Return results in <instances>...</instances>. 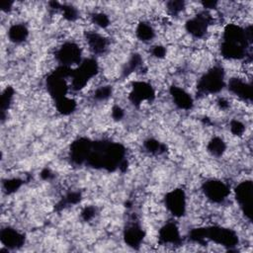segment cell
Masks as SVG:
<instances>
[{"label": "cell", "instance_id": "6da1fadb", "mask_svg": "<svg viewBox=\"0 0 253 253\" xmlns=\"http://www.w3.org/2000/svg\"><path fill=\"white\" fill-rule=\"evenodd\" d=\"M98 71V64L94 59H84L79 66L71 72V87L73 90L82 89L90 78L95 76Z\"/></svg>", "mask_w": 253, "mask_h": 253}, {"label": "cell", "instance_id": "7a4b0ae2", "mask_svg": "<svg viewBox=\"0 0 253 253\" xmlns=\"http://www.w3.org/2000/svg\"><path fill=\"white\" fill-rule=\"evenodd\" d=\"M224 86V74L220 67L214 66L204 74L198 83V89L203 93H217Z\"/></svg>", "mask_w": 253, "mask_h": 253}, {"label": "cell", "instance_id": "3957f363", "mask_svg": "<svg viewBox=\"0 0 253 253\" xmlns=\"http://www.w3.org/2000/svg\"><path fill=\"white\" fill-rule=\"evenodd\" d=\"M204 232V238L211 239L214 241L217 244L231 247L234 246L237 242V235L235 232L229 228H223V227H216L211 226L208 228H203Z\"/></svg>", "mask_w": 253, "mask_h": 253}, {"label": "cell", "instance_id": "277c9868", "mask_svg": "<svg viewBox=\"0 0 253 253\" xmlns=\"http://www.w3.org/2000/svg\"><path fill=\"white\" fill-rule=\"evenodd\" d=\"M56 58L62 66L69 67L81 62V51L74 42H66L56 52Z\"/></svg>", "mask_w": 253, "mask_h": 253}, {"label": "cell", "instance_id": "5b68a950", "mask_svg": "<svg viewBox=\"0 0 253 253\" xmlns=\"http://www.w3.org/2000/svg\"><path fill=\"white\" fill-rule=\"evenodd\" d=\"M252 182L251 181H244L241 182L235 188V198L243 211V213L248 217L251 218V211H252Z\"/></svg>", "mask_w": 253, "mask_h": 253}, {"label": "cell", "instance_id": "8992f818", "mask_svg": "<svg viewBox=\"0 0 253 253\" xmlns=\"http://www.w3.org/2000/svg\"><path fill=\"white\" fill-rule=\"evenodd\" d=\"M203 189L207 198L214 203L224 201L229 195L228 187L223 182L218 180H209L205 182Z\"/></svg>", "mask_w": 253, "mask_h": 253}, {"label": "cell", "instance_id": "52a82bcc", "mask_svg": "<svg viewBox=\"0 0 253 253\" xmlns=\"http://www.w3.org/2000/svg\"><path fill=\"white\" fill-rule=\"evenodd\" d=\"M65 76L55 70L46 79V87L49 95L56 100L65 97L68 86L65 81Z\"/></svg>", "mask_w": 253, "mask_h": 253}, {"label": "cell", "instance_id": "ba28073f", "mask_svg": "<svg viewBox=\"0 0 253 253\" xmlns=\"http://www.w3.org/2000/svg\"><path fill=\"white\" fill-rule=\"evenodd\" d=\"M210 24L211 16L207 12H202L186 23V30L193 37L202 38L207 33Z\"/></svg>", "mask_w": 253, "mask_h": 253}, {"label": "cell", "instance_id": "9c48e42d", "mask_svg": "<svg viewBox=\"0 0 253 253\" xmlns=\"http://www.w3.org/2000/svg\"><path fill=\"white\" fill-rule=\"evenodd\" d=\"M165 204L172 214L181 216L185 212L186 208V197L184 192L180 189H176L168 193L165 198Z\"/></svg>", "mask_w": 253, "mask_h": 253}, {"label": "cell", "instance_id": "30bf717a", "mask_svg": "<svg viewBox=\"0 0 253 253\" xmlns=\"http://www.w3.org/2000/svg\"><path fill=\"white\" fill-rule=\"evenodd\" d=\"M92 149V143L87 138H79L72 142L70 146V156L71 159L77 163L81 164L87 161L89 154Z\"/></svg>", "mask_w": 253, "mask_h": 253}, {"label": "cell", "instance_id": "8fae6325", "mask_svg": "<svg viewBox=\"0 0 253 253\" xmlns=\"http://www.w3.org/2000/svg\"><path fill=\"white\" fill-rule=\"evenodd\" d=\"M154 97V91L152 87L145 82L137 81L132 84V90L129 95L130 101L134 105H139L143 101H150Z\"/></svg>", "mask_w": 253, "mask_h": 253}, {"label": "cell", "instance_id": "7c38bea8", "mask_svg": "<svg viewBox=\"0 0 253 253\" xmlns=\"http://www.w3.org/2000/svg\"><path fill=\"white\" fill-rule=\"evenodd\" d=\"M0 239L2 244L10 249L20 247L24 243V235L18 232L16 229L10 227L1 230Z\"/></svg>", "mask_w": 253, "mask_h": 253}, {"label": "cell", "instance_id": "4fadbf2b", "mask_svg": "<svg viewBox=\"0 0 253 253\" xmlns=\"http://www.w3.org/2000/svg\"><path fill=\"white\" fill-rule=\"evenodd\" d=\"M228 89L242 100H251L252 87L251 84L240 78H231L228 82Z\"/></svg>", "mask_w": 253, "mask_h": 253}, {"label": "cell", "instance_id": "5bb4252c", "mask_svg": "<svg viewBox=\"0 0 253 253\" xmlns=\"http://www.w3.org/2000/svg\"><path fill=\"white\" fill-rule=\"evenodd\" d=\"M170 94L174 100V103L177 107L183 110H190L193 106V99L189 93L184 89L172 86L170 88Z\"/></svg>", "mask_w": 253, "mask_h": 253}, {"label": "cell", "instance_id": "9a60e30c", "mask_svg": "<svg viewBox=\"0 0 253 253\" xmlns=\"http://www.w3.org/2000/svg\"><path fill=\"white\" fill-rule=\"evenodd\" d=\"M159 239L162 243L176 244L180 241L179 230L173 223H167L159 231Z\"/></svg>", "mask_w": 253, "mask_h": 253}, {"label": "cell", "instance_id": "2e32d148", "mask_svg": "<svg viewBox=\"0 0 253 253\" xmlns=\"http://www.w3.org/2000/svg\"><path fill=\"white\" fill-rule=\"evenodd\" d=\"M124 236H125L126 243L128 244L129 246L134 247V246H138L141 243L144 236V232L138 225L132 224L126 229Z\"/></svg>", "mask_w": 253, "mask_h": 253}, {"label": "cell", "instance_id": "e0dca14e", "mask_svg": "<svg viewBox=\"0 0 253 253\" xmlns=\"http://www.w3.org/2000/svg\"><path fill=\"white\" fill-rule=\"evenodd\" d=\"M86 38H87V42H88V44H89L90 48L94 52L102 53V52H104L106 50L108 42L100 34H97V33H94V32L87 33Z\"/></svg>", "mask_w": 253, "mask_h": 253}, {"label": "cell", "instance_id": "ac0fdd59", "mask_svg": "<svg viewBox=\"0 0 253 253\" xmlns=\"http://www.w3.org/2000/svg\"><path fill=\"white\" fill-rule=\"evenodd\" d=\"M28 29L21 24L13 25L8 31V37L11 42L19 43L24 42L28 37Z\"/></svg>", "mask_w": 253, "mask_h": 253}, {"label": "cell", "instance_id": "d6986e66", "mask_svg": "<svg viewBox=\"0 0 253 253\" xmlns=\"http://www.w3.org/2000/svg\"><path fill=\"white\" fill-rule=\"evenodd\" d=\"M55 106H56L57 111L60 114L69 115L74 111V109L76 107V103L72 99H69L65 96V97H62V98L56 100Z\"/></svg>", "mask_w": 253, "mask_h": 253}, {"label": "cell", "instance_id": "ffe728a7", "mask_svg": "<svg viewBox=\"0 0 253 253\" xmlns=\"http://www.w3.org/2000/svg\"><path fill=\"white\" fill-rule=\"evenodd\" d=\"M136 36L142 42L151 41L154 38V30L147 23H139L136 28Z\"/></svg>", "mask_w": 253, "mask_h": 253}, {"label": "cell", "instance_id": "44dd1931", "mask_svg": "<svg viewBox=\"0 0 253 253\" xmlns=\"http://www.w3.org/2000/svg\"><path fill=\"white\" fill-rule=\"evenodd\" d=\"M209 151L214 156H220L225 150V143L220 137H213L208 144Z\"/></svg>", "mask_w": 253, "mask_h": 253}, {"label": "cell", "instance_id": "7402d4cb", "mask_svg": "<svg viewBox=\"0 0 253 253\" xmlns=\"http://www.w3.org/2000/svg\"><path fill=\"white\" fill-rule=\"evenodd\" d=\"M13 94H14V91L12 88L8 87L1 95V110H2V113H4L8 107H9V104L11 103V100H12V97H13Z\"/></svg>", "mask_w": 253, "mask_h": 253}, {"label": "cell", "instance_id": "603a6c76", "mask_svg": "<svg viewBox=\"0 0 253 253\" xmlns=\"http://www.w3.org/2000/svg\"><path fill=\"white\" fill-rule=\"evenodd\" d=\"M111 94H112V89L110 86H101L95 91L94 97L97 100H105L109 98Z\"/></svg>", "mask_w": 253, "mask_h": 253}, {"label": "cell", "instance_id": "cb8c5ba5", "mask_svg": "<svg viewBox=\"0 0 253 253\" xmlns=\"http://www.w3.org/2000/svg\"><path fill=\"white\" fill-rule=\"evenodd\" d=\"M144 146L145 148L150 151V152H160V151H164L163 150V145L160 144L157 140L155 139H148L144 142Z\"/></svg>", "mask_w": 253, "mask_h": 253}, {"label": "cell", "instance_id": "d4e9b609", "mask_svg": "<svg viewBox=\"0 0 253 253\" xmlns=\"http://www.w3.org/2000/svg\"><path fill=\"white\" fill-rule=\"evenodd\" d=\"M21 184H22V181L20 179H16V178L9 179L6 182H4V188L8 193H13L20 188Z\"/></svg>", "mask_w": 253, "mask_h": 253}, {"label": "cell", "instance_id": "484cf974", "mask_svg": "<svg viewBox=\"0 0 253 253\" xmlns=\"http://www.w3.org/2000/svg\"><path fill=\"white\" fill-rule=\"evenodd\" d=\"M93 21H94V23H95L97 26H99V27H101V28H106V27H108V26H109V23H110L108 16L105 15V14H103V13H97V14H95V15L93 16Z\"/></svg>", "mask_w": 253, "mask_h": 253}, {"label": "cell", "instance_id": "4316f807", "mask_svg": "<svg viewBox=\"0 0 253 253\" xmlns=\"http://www.w3.org/2000/svg\"><path fill=\"white\" fill-rule=\"evenodd\" d=\"M167 9L171 14H178L184 9L183 1H170L167 3Z\"/></svg>", "mask_w": 253, "mask_h": 253}, {"label": "cell", "instance_id": "83f0119b", "mask_svg": "<svg viewBox=\"0 0 253 253\" xmlns=\"http://www.w3.org/2000/svg\"><path fill=\"white\" fill-rule=\"evenodd\" d=\"M244 125L237 121V120H233L231 123H230V130L233 134L235 135H241L243 132H244Z\"/></svg>", "mask_w": 253, "mask_h": 253}, {"label": "cell", "instance_id": "f1b7e54d", "mask_svg": "<svg viewBox=\"0 0 253 253\" xmlns=\"http://www.w3.org/2000/svg\"><path fill=\"white\" fill-rule=\"evenodd\" d=\"M62 10H63V16L65 19L69 21H73L77 18V11L75 10V8L71 6H63Z\"/></svg>", "mask_w": 253, "mask_h": 253}, {"label": "cell", "instance_id": "f546056e", "mask_svg": "<svg viewBox=\"0 0 253 253\" xmlns=\"http://www.w3.org/2000/svg\"><path fill=\"white\" fill-rule=\"evenodd\" d=\"M152 53H153L154 56H156L158 58H162L166 54V49L162 45H156V46H154V48L152 50Z\"/></svg>", "mask_w": 253, "mask_h": 253}, {"label": "cell", "instance_id": "4dcf8cb0", "mask_svg": "<svg viewBox=\"0 0 253 253\" xmlns=\"http://www.w3.org/2000/svg\"><path fill=\"white\" fill-rule=\"evenodd\" d=\"M94 213H95L94 209L91 207H88V208H85L84 211H82V216L85 220H89L94 216Z\"/></svg>", "mask_w": 253, "mask_h": 253}, {"label": "cell", "instance_id": "1f68e13d", "mask_svg": "<svg viewBox=\"0 0 253 253\" xmlns=\"http://www.w3.org/2000/svg\"><path fill=\"white\" fill-rule=\"evenodd\" d=\"M112 116L115 120H121L124 117V111L119 106H115L112 110Z\"/></svg>", "mask_w": 253, "mask_h": 253}, {"label": "cell", "instance_id": "d6a6232c", "mask_svg": "<svg viewBox=\"0 0 253 253\" xmlns=\"http://www.w3.org/2000/svg\"><path fill=\"white\" fill-rule=\"evenodd\" d=\"M203 5L205 8L212 9L216 5V2L215 1H206V2H203Z\"/></svg>", "mask_w": 253, "mask_h": 253}, {"label": "cell", "instance_id": "836d02e7", "mask_svg": "<svg viewBox=\"0 0 253 253\" xmlns=\"http://www.w3.org/2000/svg\"><path fill=\"white\" fill-rule=\"evenodd\" d=\"M12 4H13L12 2H3V3L1 4V8H2V10H3V11L10 10V8H11Z\"/></svg>", "mask_w": 253, "mask_h": 253}]
</instances>
